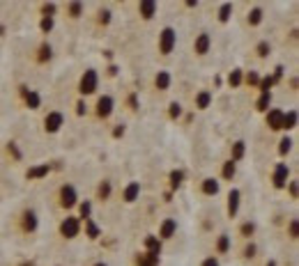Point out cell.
I'll use <instances>...</instances> for the list:
<instances>
[{
	"mask_svg": "<svg viewBox=\"0 0 299 266\" xmlns=\"http://www.w3.org/2000/svg\"><path fill=\"white\" fill-rule=\"evenodd\" d=\"M175 30L173 28H164V32L159 34V51L161 55H170L173 53V46H175Z\"/></svg>",
	"mask_w": 299,
	"mask_h": 266,
	"instance_id": "obj_1",
	"label": "cell"
},
{
	"mask_svg": "<svg viewBox=\"0 0 299 266\" xmlns=\"http://www.w3.org/2000/svg\"><path fill=\"white\" fill-rule=\"evenodd\" d=\"M95 90H97V73L90 69V71H85V76L81 81V92L83 94H92Z\"/></svg>",
	"mask_w": 299,
	"mask_h": 266,
	"instance_id": "obj_2",
	"label": "cell"
},
{
	"mask_svg": "<svg viewBox=\"0 0 299 266\" xmlns=\"http://www.w3.org/2000/svg\"><path fill=\"white\" fill-rule=\"evenodd\" d=\"M60 204L62 206H74L76 204V191H74V186H62V191H60Z\"/></svg>",
	"mask_w": 299,
	"mask_h": 266,
	"instance_id": "obj_3",
	"label": "cell"
},
{
	"mask_svg": "<svg viewBox=\"0 0 299 266\" xmlns=\"http://www.w3.org/2000/svg\"><path fill=\"white\" fill-rule=\"evenodd\" d=\"M194 48H196V53H198V55H205V53L209 51V34L207 32L198 34V39H196Z\"/></svg>",
	"mask_w": 299,
	"mask_h": 266,
	"instance_id": "obj_4",
	"label": "cell"
},
{
	"mask_svg": "<svg viewBox=\"0 0 299 266\" xmlns=\"http://www.w3.org/2000/svg\"><path fill=\"white\" fill-rule=\"evenodd\" d=\"M97 108H99V110H97V112H99V117H109L111 110H113V99H111V97H104V99H99V106H97Z\"/></svg>",
	"mask_w": 299,
	"mask_h": 266,
	"instance_id": "obj_5",
	"label": "cell"
},
{
	"mask_svg": "<svg viewBox=\"0 0 299 266\" xmlns=\"http://www.w3.org/2000/svg\"><path fill=\"white\" fill-rule=\"evenodd\" d=\"M62 124V117L58 115V112H51V115L46 117V131H58Z\"/></svg>",
	"mask_w": 299,
	"mask_h": 266,
	"instance_id": "obj_6",
	"label": "cell"
},
{
	"mask_svg": "<svg viewBox=\"0 0 299 266\" xmlns=\"http://www.w3.org/2000/svg\"><path fill=\"white\" fill-rule=\"evenodd\" d=\"M138 12L143 14V18H152V16H154V12H156V5L154 3H140Z\"/></svg>",
	"mask_w": 299,
	"mask_h": 266,
	"instance_id": "obj_7",
	"label": "cell"
},
{
	"mask_svg": "<svg viewBox=\"0 0 299 266\" xmlns=\"http://www.w3.org/2000/svg\"><path fill=\"white\" fill-rule=\"evenodd\" d=\"M62 232H65V234H67V232H69V234H76V223H74V220H72V218L67 220V223L62 225Z\"/></svg>",
	"mask_w": 299,
	"mask_h": 266,
	"instance_id": "obj_8",
	"label": "cell"
},
{
	"mask_svg": "<svg viewBox=\"0 0 299 266\" xmlns=\"http://www.w3.org/2000/svg\"><path fill=\"white\" fill-rule=\"evenodd\" d=\"M136 193H138V184H134V186H131L129 191H127V202H134Z\"/></svg>",
	"mask_w": 299,
	"mask_h": 266,
	"instance_id": "obj_9",
	"label": "cell"
},
{
	"mask_svg": "<svg viewBox=\"0 0 299 266\" xmlns=\"http://www.w3.org/2000/svg\"><path fill=\"white\" fill-rule=\"evenodd\" d=\"M205 266H219V264H217V262H214V259H209V262H207V264H205Z\"/></svg>",
	"mask_w": 299,
	"mask_h": 266,
	"instance_id": "obj_10",
	"label": "cell"
},
{
	"mask_svg": "<svg viewBox=\"0 0 299 266\" xmlns=\"http://www.w3.org/2000/svg\"><path fill=\"white\" fill-rule=\"evenodd\" d=\"M95 266H106V264H101V262H99V264H95Z\"/></svg>",
	"mask_w": 299,
	"mask_h": 266,
	"instance_id": "obj_11",
	"label": "cell"
}]
</instances>
